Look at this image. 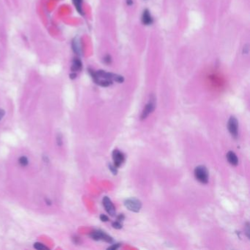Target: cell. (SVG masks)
Instances as JSON below:
<instances>
[{
    "label": "cell",
    "mask_w": 250,
    "mask_h": 250,
    "mask_svg": "<svg viewBox=\"0 0 250 250\" xmlns=\"http://www.w3.org/2000/svg\"><path fill=\"white\" fill-rule=\"evenodd\" d=\"M124 205L127 208V209H128L131 211L135 212V213L139 212L141 208H142L141 201L134 197L125 199V202H124Z\"/></svg>",
    "instance_id": "cell-2"
},
{
    "label": "cell",
    "mask_w": 250,
    "mask_h": 250,
    "mask_svg": "<svg viewBox=\"0 0 250 250\" xmlns=\"http://www.w3.org/2000/svg\"><path fill=\"white\" fill-rule=\"evenodd\" d=\"M249 45L248 44H247V45H245L244 46V54H248L249 52Z\"/></svg>",
    "instance_id": "cell-23"
},
{
    "label": "cell",
    "mask_w": 250,
    "mask_h": 250,
    "mask_svg": "<svg viewBox=\"0 0 250 250\" xmlns=\"http://www.w3.org/2000/svg\"><path fill=\"white\" fill-rule=\"evenodd\" d=\"M5 114V111H4V109H0V120H1L2 118H3Z\"/></svg>",
    "instance_id": "cell-21"
},
{
    "label": "cell",
    "mask_w": 250,
    "mask_h": 250,
    "mask_svg": "<svg viewBox=\"0 0 250 250\" xmlns=\"http://www.w3.org/2000/svg\"><path fill=\"white\" fill-rule=\"evenodd\" d=\"M103 205H104V208H105V210L107 211V212L110 216H115V207H114V205H113L111 199H110L108 197H104V199H103Z\"/></svg>",
    "instance_id": "cell-7"
},
{
    "label": "cell",
    "mask_w": 250,
    "mask_h": 250,
    "mask_svg": "<svg viewBox=\"0 0 250 250\" xmlns=\"http://www.w3.org/2000/svg\"><path fill=\"white\" fill-rule=\"evenodd\" d=\"M90 237L95 241H104L107 243H112L113 238L101 230H95L90 233Z\"/></svg>",
    "instance_id": "cell-3"
},
{
    "label": "cell",
    "mask_w": 250,
    "mask_h": 250,
    "mask_svg": "<svg viewBox=\"0 0 250 250\" xmlns=\"http://www.w3.org/2000/svg\"><path fill=\"white\" fill-rule=\"evenodd\" d=\"M111 61V57L109 55H107L104 57V62H107V63H110Z\"/></svg>",
    "instance_id": "cell-20"
},
{
    "label": "cell",
    "mask_w": 250,
    "mask_h": 250,
    "mask_svg": "<svg viewBox=\"0 0 250 250\" xmlns=\"http://www.w3.org/2000/svg\"><path fill=\"white\" fill-rule=\"evenodd\" d=\"M125 219V216H124L123 214H120L119 216H117V221L120 222H123Z\"/></svg>",
    "instance_id": "cell-19"
},
{
    "label": "cell",
    "mask_w": 250,
    "mask_h": 250,
    "mask_svg": "<svg viewBox=\"0 0 250 250\" xmlns=\"http://www.w3.org/2000/svg\"><path fill=\"white\" fill-rule=\"evenodd\" d=\"M111 225H112V227H114V228L117 229V230H120V229H121L123 227L122 224L118 221H115L114 222H112Z\"/></svg>",
    "instance_id": "cell-15"
},
{
    "label": "cell",
    "mask_w": 250,
    "mask_h": 250,
    "mask_svg": "<svg viewBox=\"0 0 250 250\" xmlns=\"http://www.w3.org/2000/svg\"><path fill=\"white\" fill-rule=\"evenodd\" d=\"M142 23L145 25H150L153 23V18H152L149 10L145 9L143 11V14L142 16Z\"/></svg>",
    "instance_id": "cell-8"
},
{
    "label": "cell",
    "mask_w": 250,
    "mask_h": 250,
    "mask_svg": "<svg viewBox=\"0 0 250 250\" xmlns=\"http://www.w3.org/2000/svg\"><path fill=\"white\" fill-rule=\"evenodd\" d=\"M82 68V63L79 59L75 58L73 59L72 63V66H71V71L73 72H76V71H81Z\"/></svg>",
    "instance_id": "cell-10"
},
{
    "label": "cell",
    "mask_w": 250,
    "mask_h": 250,
    "mask_svg": "<svg viewBox=\"0 0 250 250\" xmlns=\"http://www.w3.org/2000/svg\"><path fill=\"white\" fill-rule=\"evenodd\" d=\"M72 47H73V51H74L76 54L80 55L81 53H82V48H81L80 43H79L77 37H76V38H74L73 40Z\"/></svg>",
    "instance_id": "cell-11"
},
{
    "label": "cell",
    "mask_w": 250,
    "mask_h": 250,
    "mask_svg": "<svg viewBox=\"0 0 250 250\" xmlns=\"http://www.w3.org/2000/svg\"><path fill=\"white\" fill-rule=\"evenodd\" d=\"M57 144H58V145H62V137H61V136H60V135H58V136H57Z\"/></svg>",
    "instance_id": "cell-22"
},
{
    "label": "cell",
    "mask_w": 250,
    "mask_h": 250,
    "mask_svg": "<svg viewBox=\"0 0 250 250\" xmlns=\"http://www.w3.org/2000/svg\"><path fill=\"white\" fill-rule=\"evenodd\" d=\"M227 128L230 134L234 138L238 137V120L235 117L232 116L230 117L227 123Z\"/></svg>",
    "instance_id": "cell-4"
},
{
    "label": "cell",
    "mask_w": 250,
    "mask_h": 250,
    "mask_svg": "<svg viewBox=\"0 0 250 250\" xmlns=\"http://www.w3.org/2000/svg\"><path fill=\"white\" fill-rule=\"evenodd\" d=\"M73 2L74 4L76 9L78 12L80 14H83V11H82V0H73Z\"/></svg>",
    "instance_id": "cell-12"
},
{
    "label": "cell",
    "mask_w": 250,
    "mask_h": 250,
    "mask_svg": "<svg viewBox=\"0 0 250 250\" xmlns=\"http://www.w3.org/2000/svg\"><path fill=\"white\" fill-rule=\"evenodd\" d=\"M126 3L127 5H131L133 4V1H132V0H126Z\"/></svg>",
    "instance_id": "cell-26"
},
{
    "label": "cell",
    "mask_w": 250,
    "mask_h": 250,
    "mask_svg": "<svg viewBox=\"0 0 250 250\" xmlns=\"http://www.w3.org/2000/svg\"><path fill=\"white\" fill-rule=\"evenodd\" d=\"M227 159L228 162L233 166H237L238 164V159L236 154L233 151H229L227 153Z\"/></svg>",
    "instance_id": "cell-9"
},
{
    "label": "cell",
    "mask_w": 250,
    "mask_h": 250,
    "mask_svg": "<svg viewBox=\"0 0 250 250\" xmlns=\"http://www.w3.org/2000/svg\"><path fill=\"white\" fill-rule=\"evenodd\" d=\"M109 167L110 171H111V172H112L113 175H117V168L115 167V166L114 165V164H113V165H112V164H109Z\"/></svg>",
    "instance_id": "cell-16"
},
{
    "label": "cell",
    "mask_w": 250,
    "mask_h": 250,
    "mask_svg": "<svg viewBox=\"0 0 250 250\" xmlns=\"http://www.w3.org/2000/svg\"><path fill=\"white\" fill-rule=\"evenodd\" d=\"M120 247V244H112L111 247H108V249L115 250V249H117Z\"/></svg>",
    "instance_id": "cell-17"
},
{
    "label": "cell",
    "mask_w": 250,
    "mask_h": 250,
    "mask_svg": "<svg viewBox=\"0 0 250 250\" xmlns=\"http://www.w3.org/2000/svg\"><path fill=\"white\" fill-rule=\"evenodd\" d=\"M100 219L101 220L102 222H107L109 221V218L108 216H107L106 215L104 214H101L100 216Z\"/></svg>",
    "instance_id": "cell-18"
},
{
    "label": "cell",
    "mask_w": 250,
    "mask_h": 250,
    "mask_svg": "<svg viewBox=\"0 0 250 250\" xmlns=\"http://www.w3.org/2000/svg\"><path fill=\"white\" fill-rule=\"evenodd\" d=\"M195 175L196 179L202 184H205L208 182V171L205 166H197L195 170Z\"/></svg>",
    "instance_id": "cell-1"
},
{
    "label": "cell",
    "mask_w": 250,
    "mask_h": 250,
    "mask_svg": "<svg viewBox=\"0 0 250 250\" xmlns=\"http://www.w3.org/2000/svg\"><path fill=\"white\" fill-rule=\"evenodd\" d=\"M249 224L247 223V227H246V232H247V235L248 238H249Z\"/></svg>",
    "instance_id": "cell-24"
},
{
    "label": "cell",
    "mask_w": 250,
    "mask_h": 250,
    "mask_svg": "<svg viewBox=\"0 0 250 250\" xmlns=\"http://www.w3.org/2000/svg\"><path fill=\"white\" fill-rule=\"evenodd\" d=\"M19 163H20L21 165L22 166H26L28 164V159L27 158L25 157V156H22L19 159Z\"/></svg>",
    "instance_id": "cell-14"
},
{
    "label": "cell",
    "mask_w": 250,
    "mask_h": 250,
    "mask_svg": "<svg viewBox=\"0 0 250 250\" xmlns=\"http://www.w3.org/2000/svg\"><path fill=\"white\" fill-rule=\"evenodd\" d=\"M76 73L75 72L71 73V74H70V78H71V79H76Z\"/></svg>",
    "instance_id": "cell-25"
},
{
    "label": "cell",
    "mask_w": 250,
    "mask_h": 250,
    "mask_svg": "<svg viewBox=\"0 0 250 250\" xmlns=\"http://www.w3.org/2000/svg\"><path fill=\"white\" fill-rule=\"evenodd\" d=\"M34 248L38 250H47L48 248L46 247L43 245V244H40V243H35L34 244Z\"/></svg>",
    "instance_id": "cell-13"
},
{
    "label": "cell",
    "mask_w": 250,
    "mask_h": 250,
    "mask_svg": "<svg viewBox=\"0 0 250 250\" xmlns=\"http://www.w3.org/2000/svg\"><path fill=\"white\" fill-rule=\"evenodd\" d=\"M112 159L114 161V165L117 168L120 167L125 161V156L122 152L118 150H114L112 152Z\"/></svg>",
    "instance_id": "cell-6"
},
{
    "label": "cell",
    "mask_w": 250,
    "mask_h": 250,
    "mask_svg": "<svg viewBox=\"0 0 250 250\" xmlns=\"http://www.w3.org/2000/svg\"><path fill=\"white\" fill-rule=\"evenodd\" d=\"M155 108H156V101H155L154 98H151L149 102L148 103L145 107L144 108L143 111H142V114H141V120L145 119L146 117L150 114H151L153 111H154Z\"/></svg>",
    "instance_id": "cell-5"
}]
</instances>
